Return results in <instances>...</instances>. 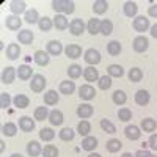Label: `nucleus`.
Masks as SVG:
<instances>
[{"label": "nucleus", "mask_w": 157, "mask_h": 157, "mask_svg": "<svg viewBox=\"0 0 157 157\" xmlns=\"http://www.w3.org/2000/svg\"><path fill=\"white\" fill-rule=\"evenodd\" d=\"M52 10H54L57 14H72L75 10V3L72 0H54L52 2Z\"/></svg>", "instance_id": "obj_1"}, {"label": "nucleus", "mask_w": 157, "mask_h": 157, "mask_svg": "<svg viewBox=\"0 0 157 157\" xmlns=\"http://www.w3.org/2000/svg\"><path fill=\"white\" fill-rule=\"evenodd\" d=\"M46 85H47L46 77L43 74H35L33 78H32V82H30V90L33 91V93H43Z\"/></svg>", "instance_id": "obj_2"}, {"label": "nucleus", "mask_w": 157, "mask_h": 157, "mask_svg": "<svg viewBox=\"0 0 157 157\" xmlns=\"http://www.w3.org/2000/svg\"><path fill=\"white\" fill-rule=\"evenodd\" d=\"M83 60H85V63H88V66H96V64L101 63L102 57L98 49H88L83 54Z\"/></svg>", "instance_id": "obj_3"}, {"label": "nucleus", "mask_w": 157, "mask_h": 157, "mask_svg": "<svg viewBox=\"0 0 157 157\" xmlns=\"http://www.w3.org/2000/svg\"><path fill=\"white\" fill-rule=\"evenodd\" d=\"M132 27L138 33H145V32H148L151 29V22H149V19L146 16H137L134 19V22H132Z\"/></svg>", "instance_id": "obj_4"}, {"label": "nucleus", "mask_w": 157, "mask_h": 157, "mask_svg": "<svg viewBox=\"0 0 157 157\" xmlns=\"http://www.w3.org/2000/svg\"><path fill=\"white\" fill-rule=\"evenodd\" d=\"M148 47H149V41H148L146 36L138 35V36L134 38V41H132V49L137 52V54H143V52H146Z\"/></svg>", "instance_id": "obj_5"}, {"label": "nucleus", "mask_w": 157, "mask_h": 157, "mask_svg": "<svg viewBox=\"0 0 157 157\" xmlns=\"http://www.w3.org/2000/svg\"><path fill=\"white\" fill-rule=\"evenodd\" d=\"M46 52H47L49 55H52V57H58L60 54H63V52H64V47H63V44L60 41L52 39V41H49L47 46H46Z\"/></svg>", "instance_id": "obj_6"}, {"label": "nucleus", "mask_w": 157, "mask_h": 157, "mask_svg": "<svg viewBox=\"0 0 157 157\" xmlns=\"http://www.w3.org/2000/svg\"><path fill=\"white\" fill-rule=\"evenodd\" d=\"M78 96H80L82 101H91L96 96V90L90 83H85V85H82L80 88H78Z\"/></svg>", "instance_id": "obj_7"}, {"label": "nucleus", "mask_w": 157, "mask_h": 157, "mask_svg": "<svg viewBox=\"0 0 157 157\" xmlns=\"http://www.w3.org/2000/svg\"><path fill=\"white\" fill-rule=\"evenodd\" d=\"M85 30H86V25H85V22H83L82 19H72V21H71V24H69V32H71V35L80 36Z\"/></svg>", "instance_id": "obj_8"}, {"label": "nucleus", "mask_w": 157, "mask_h": 157, "mask_svg": "<svg viewBox=\"0 0 157 157\" xmlns=\"http://www.w3.org/2000/svg\"><path fill=\"white\" fill-rule=\"evenodd\" d=\"M16 77H17V71H16V68H13V66H6V68H3V71H2V83L10 85V83L14 82V78H16Z\"/></svg>", "instance_id": "obj_9"}, {"label": "nucleus", "mask_w": 157, "mask_h": 157, "mask_svg": "<svg viewBox=\"0 0 157 157\" xmlns=\"http://www.w3.org/2000/svg\"><path fill=\"white\" fill-rule=\"evenodd\" d=\"M124 135H126L127 140L135 141V140H138V138L141 137V129H140L138 126L129 124V126H126V129H124Z\"/></svg>", "instance_id": "obj_10"}, {"label": "nucleus", "mask_w": 157, "mask_h": 157, "mask_svg": "<svg viewBox=\"0 0 157 157\" xmlns=\"http://www.w3.org/2000/svg\"><path fill=\"white\" fill-rule=\"evenodd\" d=\"M93 113H94V109L91 104H80L77 107V116L80 120H88V118L93 116Z\"/></svg>", "instance_id": "obj_11"}, {"label": "nucleus", "mask_w": 157, "mask_h": 157, "mask_svg": "<svg viewBox=\"0 0 157 157\" xmlns=\"http://www.w3.org/2000/svg\"><path fill=\"white\" fill-rule=\"evenodd\" d=\"M134 99H135V104L145 107V105H148L149 101H151V94H149L148 90H138L135 93V96H134Z\"/></svg>", "instance_id": "obj_12"}, {"label": "nucleus", "mask_w": 157, "mask_h": 157, "mask_svg": "<svg viewBox=\"0 0 157 157\" xmlns=\"http://www.w3.org/2000/svg\"><path fill=\"white\" fill-rule=\"evenodd\" d=\"M10 10L14 16H19V14H25L27 13V3L24 2V0H13L10 3Z\"/></svg>", "instance_id": "obj_13"}, {"label": "nucleus", "mask_w": 157, "mask_h": 157, "mask_svg": "<svg viewBox=\"0 0 157 157\" xmlns=\"http://www.w3.org/2000/svg\"><path fill=\"white\" fill-rule=\"evenodd\" d=\"M19 129L22 132H33L35 130V120L30 116H21L19 118Z\"/></svg>", "instance_id": "obj_14"}, {"label": "nucleus", "mask_w": 157, "mask_h": 157, "mask_svg": "<svg viewBox=\"0 0 157 157\" xmlns=\"http://www.w3.org/2000/svg\"><path fill=\"white\" fill-rule=\"evenodd\" d=\"M33 60L38 66H47L50 63V55L47 54L46 50H36L35 55H33Z\"/></svg>", "instance_id": "obj_15"}, {"label": "nucleus", "mask_w": 157, "mask_h": 157, "mask_svg": "<svg viewBox=\"0 0 157 157\" xmlns=\"http://www.w3.org/2000/svg\"><path fill=\"white\" fill-rule=\"evenodd\" d=\"M64 54H66L68 58L77 60V58H80V55H82V47L78 44H68L66 47H64Z\"/></svg>", "instance_id": "obj_16"}, {"label": "nucleus", "mask_w": 157, "mask_h": 157, "mask_svg": "<svg viewBox=\"0 0 157 157\" xmlns=\"http://www.w3.org/2000/svg\"><path fill=\"white\" fill-rule=\"evenodd\" d=\"M5 25H6V29L8 30H13V32H16L21 29V25H22V19L19 16H14V14H11V16H6L5 19Z\"/></svg>", "instance_id": "obj_17"}, {"label": "nucleus", "mask_w": 157, "mask_h": 157, "mask_svg": "<svg viewBox=\"0 0 157 157\" xmlns=\"http://www.w3.org/2000/svg\"><path fill=\"white\" fill-rule=\"evenodd\" d=\"M83 77L86 82H98L101 75H99V71L94 68V66H86L83 68Z\"/></svg>", "instance_id": "obj_18"}, {"label": "nucleus", "mask_w": 157, "mask_h": 157, "mask_svg": "<svg viewBox=\"0 0 157 157\" xmlns=\"http://www.w3.org/2000/svg\"><path fill=\"white\" fill-rule=\"evenodd\" d=\"M98 138L96 137H93V135H88V137H85L83 140H82V149H85V151H88V152H93L96 148H98Z\"/></svg>", "instance_id": "obj_19"}, {"label": "nucleus", "mask_w": 157, "mask_h": 157, "mask_svg": "<svg viewBox=\"0 0 157 157\" xmlns=\"http://www.w3.org/2000/svg\"><path fill=\"white\" fill-rule=\"evenodd\" d=\"M63 121H64V115H63L61 110H57V109L50 110V113H49V123L52 126H61Z\"/></svg>", "instance_id": "obj_20"}, {"label": "nucleus", "mask_w": 157, "mask_h": 157, "mask_svg": "<svg viewBox=\"0 0 157 157\" xmlns=\"http://www.w3.org/2000/svg\"><path fill=\"white\" fill-rule=\"evenodd\" d=\"M69 21H68V17L64 16V14H55V17H54V27L57 29V30H66V29H69Z\"/></svg>", "instance_id": "obj_21"}, {"label": "nucleus", "mask_w": 157, "mask_h": 157, "mask_svg": "<svg viewBox=\"0 0 157 157\" xmlns=\"http://www.w3.org/2000/svg\"><path fill=\"white\" fill-rule=\"evenodd\" d=\"M33 69L29 66V64H21V66L17 68V77L21 78V80H30V78H33Z\"/></svg>", "instance_id": "obj_22"}, {"label": "nucleus", "mask_w": 157, "mask_h": 157, "mask_svg": "<svg viewBox=\"0 0 157 157\" xmlns=\"http://www.w3.org/2000/svg\"><path fill=\"white\" fill-rule=\"evenodd\" d=\"M60 101V94L55 90H49L44 93V105H57Z\"/></svg>", "instance_id": "obj_23"}, {"label": "nucleus", "mask_w": 157, "mask_h": 157, "mask_svg": "<svg viewBox=\"0 0 157 157\" xmlns=\"http://www.w3.org/2000/svg\"><path fill=\"white\" fill-rule=\"evenodd\" d=\"M123 11H124V14L130 19H135L137 14H138V5L135 2H126L124 6H123Z\"/></svg>", "instance_id": "obj_24"}, {"label": "nucleus", "mask_w": 157, "mask_h": 157, "mask_svg": "<svg viewBox=\"0 0 157 157\" xmlns=\"http://www.w3.org/2000/svg\"><path fill=\"white\" fill-rule=\"evenodd\" d=\"M33 39H35V35L32 30H21L17 33V41L21 44H25V46H29L33 43Z\"/></svg>", "instance_id": "obj_25"}, {"label": "nucleus", "mask_w": 157, "mask_h": 157, "mask_svg": "<svg viewBox=\"0 0 157 157\" xmlns=\"http://www.w3.org/2000/svg\"><path fill=\"white\" fill-rule=\"evenodd\" d=\"M99 30H101V19L91 17V19L88 21V24H86V32H88L90 35L96 36V35H99Z\"/></svg>", "instance_id": "obj_26"}, {"label": "nucleus", "mask_w": 157, "mask_h": 157, "mask_svg": "<svg viewBox=\"0 0 157 157\" xmlns=\"http://www.w3.org/2000/svg\"><path fill=\"white\" fill-rule=\"evenodd\" d=\"M27 154L30 157H38V155L43 154V148H41V145H39V141L32 140L29 143V145H27Z\"/></svg>", "instance_id": "obj_27"}, {"label": "nucleus", "mask_w": 157, "mask_h": 157, "mask_svg": "<svg viewBox=\"0 0 157 157\" xmlns=\"http://www.w3.org/2000/svg\"><path fill=\"white\" fill-rule=\"evenodd\" d=\"M74 91H75V83L71 82V80H63L60 82V93L64 94V96H71L74 94Z\"/></svg>", "instance_id": "obj_28"}, {"label": "nucleus", "mask_w": 157, "mask_h": 157, "mask_svg": "<svg viewBox=\"0 0 157 157\" xmlns=\"http://www.w3.org/2000/svg\"><path fill=\"white\" fill-rule=\"evenodd\" d=\"M140 129L143 130V132H149V134H152L154 130L157 129V123H155V120H152V118H145V120H141Z\"/></svg>", "instance_id": "obj_29"}, {"label": "nucleus", "mask_w": 157, "mask_h": 157, "mask_svg": "<svg viewBox=\"0 0 157 157\" xmlns=\"http://www.w3.org/2000/svg\"><path fill=\"white\" fill-rule=\"evenodd\" d=\"M49 109L41 105V107H36L35 112H33V120L35 121H44V120H49Z\"/></svg>", "instance_id": "obj_30"}, {"label": "nucleus", "mask_w": 157, "mask_h": 157, "mask_svg": "<svg viewBox=\"0 0 157 157\" xmlns=\"http://www.w3.org/2000/svg\"><path fill=\"white\" fill-rule=\"evenodd\" d=\"M13 104H14V107H17V109H27L30 105V99L25 94H16L13 98Z\"/></svg>", "instance_id": "obj_31"}, {"label": "nucleus", "mask_w": 157, "mask_h": 157, "mask_svg": "<svg viewBox=\"0 0 157 157\" xmlns=\"http://www.w3.org/2000/svg\"><path fill=\"white\" fill-rule=\"evenodd\" d=\"M6 57L11 61L17 60L21 57V47H19V44H8L6 46Z\"/></svg>", "instance_id": "obj_32"}, {"label": "nucleus", "mask_w": 157, "mask_h": 157, "mask_svg": "<svg viewBox=\"0 0 157 157\" xmlns=\"http://www.w3.org/2000/svg\"><path fill=\"white\" fill-rule=\"evenodd\" d=\"M121 50H123V46H121L120 41H116V39H113V41H110L107 44V52H109V55H112V57L120 55Z\"/></svg>", "instance_id": "obj_33"}, {"label": "nucleus", "mask_w": 157, "mask_h": 157, "mask_svg": "<svg viewBox=\"0 0 157 157\" xmlns=\"http://www.w3.org/2000/svg\"><path fill=\"white\" fill-rule=\"evenodd\" d=\"M121 148H123V143L118 140V138H112V140H109V141L105 143V149H107L109 152H112V154L120 152Z\"/></svg>", "instance_id": "obj_34"}, {"label": "nucleus", "mask_w": 157, "mask_h": 157, "mask_svg": "<svg viewBox=\"0 0 157 157\" xmlns=\"http://www.w3.org/2000/svg\"><path fill=\"white\" fill-rule=\"evenodd\" d=\"M112 101H113V104H116V105H124L126 101H127V94L123 90H116L112 94Z\"/></svg>", "instance_id": "obj_35"}, {"label": "nucleus", "mask_w": 157, "mask_h": 157, "mask_svg": "<svg viewBox=\"0 0 157 157\" xmlns=\"http://www.w3.org/2000/svg\"><path fill=\"white\" fill-rule=\"evenodd\" d=\"M127 77H129V80L132 83H138V82H141V78H143V71L140 68H130L129 72H127Z\"/></svg>", "instance_id": "obj_36"}, {"label": "nucleus", "mask_w": 157, "mask_h": 157, "mask_svg": "<svg viewBox=\"0 0 157 157\" xmlns=\"http://www.w3.org/2000/svg\"><path fill=\"white\" fill-rule=\"evenodd\" d=\"M107 72H109V75L113 78V77H116V78H121L123 75H124V68L121 66V64H110V66L107 68Z\"/></svg>", "instance_id": "obj_37"}, {"label": "nucleus", "mask_w": 157, "mask_h": 157, "mask_svg": "<svg viewBox=\"0 0 157 157\" xmlns=\"http://www.w3.org/2000/svg\"><path fill=\"white\" fill-rule=\"evenodd\" d=\"M107 10H109V2L107 0H96V2H93L94 14H104Z\"/></svg>", "instance_id": "obj_38"}, {"label": "nucleus", "mask_w": 157, "mask_h": 157, "mask_svg": "<svg viewBox=\"0 0 157 157\" xmlns=\"http://www.w3.org/2000/svg\"><path fill=\"white\" fill-rule=\"evenodd\" d=\"M24 19L27 24H38L41 17H39V13L35 8H32V10H27V13L24 14Z\"/></svg>", "instance_id": "obj_39"}, {"label": "nucleus", "mask_w": 157, "mask_h": 157, "mask_svg": "<svg viewBox=\"0 0 157 157\" xmlns=\"http://www.w3.org/2000/svg\"><path fill=\"white\" fill-rule=\"evenodd\" d=\"M90 132H91V124H90V121L82 120L80 123L77 124V134H80L83 138H85V137H88V135H90Z\"/></svg>", "instance_id": "obj_40"}, {"label": "nucleus", "mask_w": 157, "mask_h": 157, "mask_svg": "<svg viewBox=\"0 0 157 157\" xmlns=\"http://www.w3.org/2000/svg\"><path fill=\"white\" fill-rule=\"evenodd\" d=\"M99 33L104 35V36L112 35V33H113V22H112L110 19H104V21H101V30H99Z\"/></svg>", "instance_id": "obj_41"}, {"label": "nucleus", "mask_w": 157, "mask_h": 157, "mask_svg": "<svg viewBox=\"0 0 157 157\" xmlns=\"http://www.w3.org/2000/svg\"><path fill=\"white\" fill-rule=\"evenodd\" d=\"M38 27H39V30H41V32H50L52 27H54V19H50V17L44 16V17L39 19Z\"/></svg>", "instance_id": "obj_42"}, {"label": "nucleus", "mask_w": 157, "mask_h": 157, "mask_svg": "<svg viewBox=\"0 0 157 157\" xmlns=\"http://www.w3.org/2000/svg\"><path fill=\"white\" fill-rule=\"evenodd\" d=\"M2 134L5 137H14L17 134V126L14 123H5L2 126Z\"/></svg>", "instance_id": "obj_43"}, {"label": "nucleus", "mask_w": 157, "mask_h": 157, "mask_svg": "<svg viewBox=\"0 0 157 157\" xmlns=\"http://www.w3.org/2000/svg\"><path fill=\"white\" fill-rule=\"evenodd\" d=\"M58 137H60V140H63V141H72L74 137H75V132H74L71 127H63L60 132H58Z\"/></svg>", "instance_id": "obj_44"}, {"label": "nucleus", "mask_w": 157, "mask_h": 157, "mask_svg": "<svg viewBox=\"0 0 157 157\" xmlns=\"http://www.w3.org/2000/svg\"><path fill=\"white\" fill-rule=\"evenodd\" d=\"M83 74V71H82V66L80 64H71V66L68 68V75H69V78H72V80H75V78H78Z\"/></svg>", "instance_id": "obj_45"}, {"label": "nucleus", "mask_w": 157, "mask_h": 157, "mask_svg": "<svg viewBox=\"0 0 157 157\" xmlns=\"http://www.w3.org/2000/svg\"><path fill=\"white\" fill-rule=\"evenodd\" d=\"M99 126H101V129L104 130V132H107V134H115L116 132V126L112 121H109L107 118H102Z\"/></svg>", "instance_id": "obj_46"}, {"label": "nucleus", "mask_w": 157, "mask_h": 157, "mask_svg": "<svg viewBox=\"0 0 157 157\" xmlns=\"http://www.w3.org/2000/svg\"><path fill=\"white\" fill-rule=\"evenodd\" d=\"M39 138H41L43 141H52L55 138V132L50 127H43L41 130H39Z\"/></svg>", "instance_id": "obj_47"}, {"label": "nucleus", "mask_w": 157, "mask_h": 157, "mask_svg": "<svg viewBox=\"0 0 157 157\" xmlns=\"http://www.w3.org/2000/svg\"><path fill=\"white\" fill-rule=\"evenodd\" d=\"M118 120L124 121V123H127L129 120H132V110L127 109V107L120 109V110H118Z\"/></svg>", "instance_id": "obj_48"}, {"label": "nucleus", "mask_w": 157, "mask_h": 157, "mask_svg": "<svg viewBox=\"0 0 157 157\" xmlns=\"http://www.w3.org/2000/svg\"><path fill=\"white\" fill-rule=\"evenodd\" d=\"M112 77L110 75H101V78L98 80V86H99V90H109L110 86H112Z\"/></svg>", "instance_id": "obj_49"}, {"label": "nucleus", "mask_w": 157, "mask_h": 157, "mask_svg": "<svg viewBox=\"0 0 157 157\" xmlns=\"http://www.w3.org/2000/svg\"><path fill=\"white\" fill-rule=\"evenodd\" d=\"M58 154H60V151H58V148L54 146V145H47V146H44V149H43V155H44V157H58Z\"/></svg>", "instance_id": "obj_50"}, {"label": "nucleus", "mask_w": 157, "mask_h": 157, "mask_svg": "<svg viewBox=\"0 0 157 157\" xmlns=\"http://www.w3.org/2000/svg\"><path fill=\"white\" fill-rule=\"evenodd\" d=\"M11 102H13V99H11L10 93H0V109H8L11 105Z\"/></svg>", "instance_id": "obj_51"}, {"label": "nucleus", "mask_w": 157, "mask_h": 157, "mask_svg": "<svg viewBox=\"0 0 157 157\" xmlns=\"http://www.w3.org/2000/svg\"><path fill=\"white\" fill-rule=\"evenodd\" d=\"M148 145L151 146V149H152V151H157V134H151Z\"/></svg>", "instance_id": "obj_52"}, {"label": "nucleus", "mask_w": 157, "mask_h": 157, "mask_svg": "<svg viewBox=\"0 0 157 157\" xmlns=\"http://www.w3.org/2000/svg\"><path fill=\"white\" fill-rule=\"evenodd\" d=\"M148 14H149V17H157V3H152L148 8Z\"/></svg>", "instance_id": "obj_53"}, {"label": "nucleus", "mask_w": 157, "mask_h": 157, "mask_svg": "<svg viewBox=\"0 0 157 157\" xmlns=\"http://www.w3.org/2000/svg\"><path fill=\"white\" fill-rule=\"evenodd\" d=\"M134 155H135V157H151L152 152H149V151H146V149H138Z\"/></svg>", "instance_id": "obj_54"}, {"label": "nucleus", "mask_w": 157, "mask_h": 157, "mask_svg": "<svg viewBox=\"0 0 157 157\" xmlns=\"http://www.w3.org/2000/svg\"><path fill=\"white\" fill-rule=\"evenodd\" d=\"M149 30H151V36L157 39V24H154V25H151V29H149Z\"/></svg>", "instance_id": "obj_55"}, {"label": "nucleus", "mask_w": 157, "mask_h": 157, "mask_svg": "<svg viewBox=\"0 0 157 157\" xmlns=\"http://www.w3.org/2000/svg\"><path fill=\"white\" fill-rule=\"evenodd\" d=\"M3 151H5V141L0 140V152H3Z\"/></svg>", "instance_id": "obj_56"}, {"label": "nucleus", "mask_w": 157, "mask_h": 157, "mask_svg": "<svg viewBox=\"0 0 157 157\" xmlns=\"http://www.w3.org/2000/svg\"><path fill=\"white\" fill-rule=\"evenodd\" d=\"M88 157H102L101 154H98V152H90V155Z\"/></svg>", "instance_id": "obj_57"}, {"label": "nucleus", "mask_w": 157, "mask_h": 157, "mask_svg": "<svg viewBox=\"0 0 157 157\" xmlns=\"http://www.w3.org/2000/svg\"><path fill=\"white\" fill-rule=\"evenodd\" d=\"M10 157H24L22 154H19V152H14V154H11Z\"/></svg>", "instance_id": "obj_58"}, {"label": "nucleus", "mask_w": 157, "mask_h": 157, "mask_svg": "<svg viewBox=\"0 0 157 157\" xmlns=\"http://www.w3.org/2000/svg\"><path fill=\"white\" fill-rule=\"evenodd\" d=\"M121 157H135V155H132V154H130V152H124Z\"/></svg>", "instance_id": "obj_59"}, {"label": "nucleus", "mask_w": 157, "mask_h": 157, "mask_svg": "<svg viewBox=\"0 0 157 157\" xmlns=\"http://www.w3.org/2000/svg\"><path fill=\"white\" fill-rule=\"evenodd\" d=\"M151 157H155V155H154V154H152V155H151Z\"/></svg>", "instance_id": "obj_60"}]
</instances>
